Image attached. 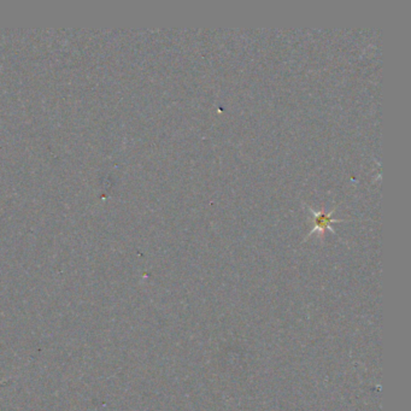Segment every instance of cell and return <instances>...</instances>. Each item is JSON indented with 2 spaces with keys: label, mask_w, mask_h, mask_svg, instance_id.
Returning <instances> with one entry per match:
<instances>
[{
  "label": "cell",
  "mask_w": 411,
  "mask_h": 411,
  "mask_svg": "<svg viewBox=\"0 0 411 411\" xmlns=\"http://www.w3.org/2000/svg\"><path fill=\"white\" fill-rule=\"evenodd\" d=\"M334 222H339L332 217V214H326V212H314V223H315V229L316 230H326L330 229V224L334 223Z\"/></svg>",
  "instance_id": "1"
}]
</instances>
